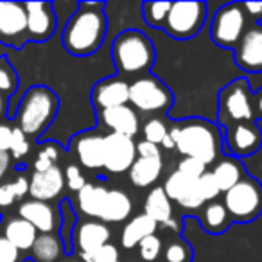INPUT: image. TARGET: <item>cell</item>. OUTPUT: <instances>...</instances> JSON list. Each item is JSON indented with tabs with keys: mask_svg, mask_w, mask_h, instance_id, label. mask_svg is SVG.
Listing matches in <instances>:
<instances>
[{
	"mask_svg": "<svg viewBox=\"0 0 262 262\" xmlns=\"http://www.w3.org/2000/svg\"><path fill=\"white\" fill-rule=\"evenodd\" d=\"M104 2H79L61 34V43L72 56H90L101 49L106 38L108 20Z\"/></svg>",
	"mask_w": 262,
	"mask_h": 262,
	"instance_id": "6da1fadb",
	"label": "cell"
},
{
	"mask_svg": "<svg viewBox=\"0 0 262 262\" xmlns=\"http://www.w3.org/2000/svg\"><path fill=\"white\" fill-rule=\"evenodd\" d=\"M174 149L185 158H194L201 164H215L221 153V133L214 122L203 119H189L169 129Z\"/></svg>",
	"mask_w": 262,
	"mask_h": 262,
	"instance_id": "7a4b0ae2",
	"label": "cell"
},
{
	"mask_svg": "<svg viewBox=\"0 0 262 262\" xmlns=\"http://www.w3.org/2000/svg\"><path fill=\"white\" fill-rule=\"evenodd\" d=\"M112 58L117 72L126 76H139L153 69L157 52L149 36L137 29H126L112 43Z\"/></svg>",
	"mask_w": 262,
	"mask_h": 262,
	"instance_id": "3957f363",
	"label": "cell"
},
{
	"mask_svg": "<svg viewBox=\"0 0 262 262\" xmlns=\"http://www.w3.org/2000/svg\"><path fill=\"white\" fill-rule=\"evenodd\" d=\"M59 108V99L49 86H31L24 94L22 101L16 110V122L18 129L26 137H40L52 124Z\"/></svg>",
	"mask_w": 262,
	"mask_h": 262,
	"instance_id": "277c9868",
	"label": "cell"
},
{
	"mask_svg": "<svg viewBox=\"0 0 262 262\" xmlns=\"http://www.w3.org/2000/svg\"><path fill=\"white\" fill-rule=\"evenodd\" d=\"M217 117L219 124L225 127L237 122L255 120L253 94L250 83L244 77L233 79L217 95Z\"/></svg>",
	"mask_w": 262,
	"mask_h": 262,
	"instance_id": "5b68a950",
	"label": "cell"
},
{
	"mask_svg": "<svg viewBox=\"0 0 262 262\" xmlns=\"http://www.w3.org/2000/svg\"><path fill=\"white\" fill-rule=\"evenodd\" d=\"M230 219L237 223H250L262 212V185L258 180L244 176L237 185L225 192L223 200Z\"/></svg>",
	"mask_w": 262,
	"mask_h": 262,
	"instance_id": "8992f818",
	"label": "cell"
},
{
	"mask_svg": "<svg viewBox=\"0 0 262 262\" xmlns=\"http://www.w3.org/2000/svg\"><path fill=\"white\" fill-rule=\"evenodd\" d=\"M172 92L153 74H144L129 83V102L146 113H165L171 108Z\"/></svg>",
	"mask_w": 262,
	"mask_h": 262,
	"instance_id": "52a82bcc",
	"label": "cell"
},
{
	"mask_svg": "<svg viewBox=\"0 0 262 262\" xmlns=\"http://www.w3.org/2000/svg\"><path fill=\"white\" fill-rule=\"evenodd\" d=\"M248 29V18L241 2L226 4L215 11L210 24V36L217 47L235 49Z\"/></svg>",
	"mask_w": 262,
	"mask_h": 262,
	"instance_id": "ba28073f",
	"label": "cell"
},
{
	"mask_svg": "<svg viewBox=\"0 0 262 262\" xmlns=\"http://www.w3.org/2000/svg\"><path fill=\"white\" fill-rule=\"evenodd\" d=\"M208 6L200 0L194 2H172L171 11L164 24V31L176 40H189L201 31L207 18Z\"/></svg>",
	"mask_w": 262,
	"mask_h": 262,
	"instance_id": "9c48e42d",
	"label": "cell"
},
{
	"mask_svg": "<svg viewBox=\"0 0 262 262\" xmlns=\"http://www.w3.org/2000/svg\"><path fill=\"white\" fill-rule=\"evenodd\" d=\"M27 41V13L20 2H0V43L22 47Z\"/></svg>",
	"mask_w": 262,
	"mask_h": 262,
	"instance_id": "30bf717a",
	"label": "cell"
},
{
	"mask_svg": "<svg viewBox=\"0 0 262 262\" xmlns=\"http://www.w3.org/2000/svg\"><path fill=\"white\" fill-rule=\"evenodd\" d=\"M233 61L248 74H262V24H250L237 47Z\"/></svg>",
	"mask_w": 262,
	"mask_h": 262,
	"instance_id": "8fae6325",
	"label": "cell"
},
{
	"mask_svg": "<svg viewBox=\"0 0 262 262\" xmlns=\"http://www.w3.org/2000/svg\"><path fill=\"white\" fill-rule=\"evenodd\" d=\"M225 144L232 157H248L257 153L262 146V131L255 120L232 124L225 127Z\"/></svg>",
	"mask_w": 262,
	"mask_h": 262,
	"instance_id": "7c38bea8",
	"label": "cell"
},
{
	"mask_svg": "<svg viewBox=\"0 0 262 262\" xmlns=\"http://www.w3.org/2000/svg\"><path fill=\"white\" fill-rule=\"evenodd\" d=\"M137 157L133 139L119 133L104 137V169L110 172H127Z\"/></svg>",
	"mask_w": 262,
	"mask_h": 262,
	"instance_id": "4fadbf2b",
	"label": "cell"
},
{
	"mask_svg": "<svg viewBox=\"0 0 262 262\" xmlns=\"http://www.w3.org/2000/svg\"><path fill=\"white\" fill-rule=\"evenodd\" d=\"M27 13V40L45 41L56 31L54 4L51 2H26Z\"/></svg>",
	"mask_w": 262,
	"mask_h": 262,
	"instance_id": "5bb4252c",
	"label": "cell"
},
{
	"mask_svg": "<svg viewBox=\"0 0 262 262\" xmlns=\"http://www.w3.org/2000/svg\"><path fill=\"white\" fill-rule=\"evenodd\" d=\"M112 232L101 221H83L76 225L72 233V243L76 250H79V255H90L94 257L104 244L110 243Z\"/></svg>",
	"mask_w": 262,
	"mask_h": 262,
	"instance_id": "9a60e30c",
	"label": "cell"
},
{
	"mask_svg": "<svg viewBox=\"0 0 262 262\" xmlns=\"http://www.w3.org/2000/svg\"><path fill=\"white\" fill-rule=\"evenodd\" d=\"M94 106L101 112L117 106H124L129 102V83L120 77H108L99 81L92 90Z\"/></svg>",
	"mask_w": 262,
	"mask_h": 262,
	"instance_id": "2e32d148",
	"label": "cell"
},
{
	"mask_svg": "<svg viewBox=\"0 0 262 262\" xmlns=\"http://www.w3.org/2000/svg\"><path fill=\"white\" fill-rule=\"evenodd\" d=\"M162 189L167 194L169 200L178 201L180 207H183V208L196 210V208L205 205L203 198H201L200 190H198L196 182L189 180L187 176H183L182 172H178V171L169 174V178L165 180V185L162 187Z\"/></svg>",
	"mask_w": 262,
	"mask_h": 262,
	"instance_id": "e0dca14e",
	"label": "cell"
},
{
	"mask_svg": "<svg viewBox=\"0 0 262 262\" xmlns=\"http://www.w3.org/2000/svg\"><path fill=\"white\" fill-rule=\"evenodd\" d=\"M65 187V176L63 171L54 165L45 172H33L29 180V194L36 201H51L63 192Z\"/></svg>",
	"mask_w": 262,
	"mask_h": 262,
	"instance_id": "ac0fdd59",
	"label": "cell"
},
{
	"mask_svg": "<svg viewBox=\"0 0 262 262\" xmlns=\"http://www.w3.org/2000/svg\"><path fill=\"white\" fill-rule=\"evenodd\" d=\"M18 215L24 221L31 223L40 233H52L58 228L59 217L56 210L45 201H24L18 207Z\"/></svg>",
	"mask_w": 262,
	"mask_h": 262,
	"instance_id": "d6986e66",
	"label": "cell"
},
{
	"mask_svg": "<svg viewBox=\"0 0 262 262\" xmlns=\"http://www.w3.org/2000/svg\"><path fill=\"white\" fill-rule=\"evenodd\" d=\"M79 164L86 169L104 167V137L95 133H83L72 140Z\"/></svg>",
	"mask_w": 262,
	"mask_h": 262,
	"instance_id": "ffe728a7",
	"label": "cell"
},
{
	"mask_svg": "<svg viewBox=\"0 0 262 262\" xmlns=\"http://www.w3.org/2000/svg\"><path fill=\"white\" fill-rule=\"evenodd\" d=\"M101 120L106 127L112 129V133L126 135L129 139H133L139 133V117L135 110L127 104L101 112Z\"/></svg>",
	"mask_w": 262,
	"mask_h": 262,
	"instance_id": "44dd1931",
	"label": "cell"
},
{
	"mask_svg": "<svg viewBox=\"0 0 262 262\" xmlns=\"http://www.w3.org/2000/svg\"><path fill=\"white\" fill-rule=\"evenodd\" d=\"M210 174L214 176L219 190L226 192V190H230L233 185H237V183L246 176V172H244V165L241 164L239 158L221 157L214 164V169L210 171Z\"/></svg>",
	"mask_w": 262,
	"mask_h": 262,
	"instance_id": "7402d4cb",
	"label": "cell"
},
{
	"mask_svg": "<svg viewBox=\"0 0 262 262\" xmlns=\"http://www.w3.org/2000/svg\"><path fill=\"white\" fill-rule=\"evenodd\" d=\"M162 169H164V162L162 158H135L133 165L129 167L127 174H129L131 183L135 187H149L160 178Z\"/></svg>",
	"mask_w": 262,
	"mask_h": 262,
	"instance_id": "603a6c76",
	"label": "cell"
},
{
	"mask_svg": "<svg viewBox=\"0 0 262 262\" xmlns=\"http://www.w3.org/2000/svg\"><path fill=\"white\" fill-rule=\"evenodd\" d=\"M4 237L16 246L20 251H27L33 248L34 241L38 237V232L31 223L24 221L22 217H13L6 223L4 226Z\"/></svg>",
	"mask_w": 262,
	"mask_h": 262,
	"instance_id": "cb8c5ba5",
	"label": "cell"
},
{
	"mask_svg": "<svg viewBox=\"0 0 262 262\" xmlns=\"http://www.w3.org/2000/svg\"><path fill=\"white\" fill-rule=\"evenodd\" d=\"M133 210V203H131L129 196L122 190H108V198H106L104 208L101 212V221L102 223H120L126 221L131 215Z\"/></svg>",
	"mask_w": 262,
	"mask_h": 262,
	"instance_id": "d4e9b609",
	"label": "cell"
},
{
	"mask_svg": "<svg viewBox=\"0 0 262 262\" xmlns=\"http://www.w3.org/2000/svg\"><path fill=\"white\" fill-rule=\"evenodd\" d=\"M157 226L158 225L149 215H146V214L135 215L122 230V246L126 248V250L139 246L140 241H144L149 235H155Z\"/></svg>",
	"mask_w": 262,
	"mask_h": 262,
	"instance_id": "484cf974",
	"label": "cell"
},
{
	"mask_svg": "<svg viewBox=\"0 0 262 262\" xmlns=\"http://www.w3.org/2000/svg\"><path fill=\"white\" fill-rule=\"evenodd\" d=\"M106 198H108V189L106 187L95 185V183H86L77 192V205H79V210L84 215L99 219L102 208H104Z\"/></svg>",
	"mask_w": 262,
	"mask_h": 262,
	"instance_id": "4316f807",
	"label": "cell"
},
{
	"mask_svg": "<svg viewBox=\"0 0 262 262\" xmlns=\"http://www.w3.org/2000/svg\"><path fill=\"white\" fill-rule=\"evenodd\" d=\"M144 214L149 215L157 225L158 223L169 225L172 221V203L162 187H155L147 194L146 203H144Z\"/></svg>",
	"mask_w": 262,
	"mask_h": 262,
	"instance_id": "83f0119b",
	"label": "cell"
},
{
	"mask_svg": "<svg viewBox=\"0 0 262 262\" xmlns=\"http://www.w3.org/2000/svg\"><path fill=\"white\" fill-rule=\"evenodd\" d=\"M31 251L36 262H56L63 251V243L54 233H40Z\"/></svg>",
	"mask_w": 262,
	"mask_h": 262,
	"instance_id": "f1b7e54d",
	"label": "cell"
},
{
	"mask_svg": "<svg viewBox=\"0 0 262 262\" xmlns=\"http://www.w3.org/2000/svg\"><path fill=\"white\" fill-rule=\"evenodd\" d=\"M201 221H203V228L207 230V232L223 233L230 226L232 219H230L225 205L219 203V201H210V203L205 207Z\"/></svg>",
	"mask_w": 262,
	"mask_h": 262,
	"instance_id": "f546056e",
	"label": "cell"
},
{
	"mask_svg": "<svg viewBox=\"0 0 262 262\" xmlns=\"http://www.w3.org/2000/svg\"><path fill=\"white\" fill-rule=\"evenodd\" d=\"M172 2H144L142 4V16L144 22L153 29H164V24L171 11Z\"/></svg>",
	"mask_w": 262,
	"mask_h": 262,
	"instance_id": "4dcf8cb0",
	"label": "cell"
},
{
	"mask_svg": "<svg viewBox=\"0 0 262 262\" xmlns=\"http://www.w3.org/2000/svg\"><path fill=\"white\" fill-rule=\"evenodd\" d=\"M59 160V147L54 142H47L40 149L34 160V172H45L51 167H54L56 162Z\"/></svg>",
	"mask_w": 262,
	"mask_h": 262,
	"instance_id": "1f68e13d",
	"label": "cell"
},
{
	"mask_svg": "<svg viewBox=\"0 0 262 262\" xmlns=\"http://www.w3.org/2000/svg\"><path fill=\"white\" fill-rule=\"evenodd\" d=\"M142 133H144V140L146 142H151L155 146L164 142V139L167 137L169 133V127L164 124V120L160 119H149L142 127Z\"/></svg>",
	"mask_w": 262,
	"mask_h": 262,
	"instance_id": "d6a6232c",
	"label": "cell"
},
{
	"mask_svg": "<svg viewBox=\"0 0 262 262\" xmlns=\"http://www.w3.org/2000/svg\"><path fill=\"white\" fill-rule=\"evenodd\" d=\"M59 210H61V235H63V243H65V246H67V253H70V251H72V233H74V230L69 228V221L76 219V215H74L72 207H70L69 200H63L61 201V205H59Z\"/></svg>",
	"mask_w": 262,
	"mask_h": 262,
	"instance_id": "836d02e7",
	"label": "cell"
},
{
	"mask_svg": "<svg viewBox=\"0 0 262 262\" xmlns=\"http://www.w3.org/2000/svg\"><path fill=\"white\" fill-rule=\"evenodd\" d=\"M139 250H140V257L144 258L146 262H155L158 258L162 251V241L160 237L155 233V235L146 237L144 241H140L139 244Z\"/></svg>",
	"mask_w": 262,
	"mask_h": 262,
	"instance_id": "e575fe53",
	"label": "cell"
},
{
	"mask_svg": "<svg viewBox=\"0 0 262 262\" xmlns=\"http://www.w3.org/2000/svg\"><path fill=\"white\" fill-rule=\"evenodd\" d=\"M176 171L182 172L183 176H187L192 182H198L207 172V165L201 164L200 160H194V158H183V160H180Z\"/></svg>",
	"mask_w": 262,
	"mask_h": 262,
	"instance_id": "d590c367",
	"label": "cell"
},
{
	"mask_svg": "<svg viewBox=\"0 0 262 262\" xmlns=\"http://www.w3.org/2000/svg\"><path fill=\"white\" fill-rule=\"evenodd\" d=\"M29 153V140L22 133V129L13 127V137H11V146H9V157L20 160Z\"/></svg>",
	"mask_w": 262,
	"mask_h": 262,
	"instance_id": "8d00e7d4",
	"label": "cell"
},
{
	"mask_svg": "<svg viewBox=\"0 0 262 262\" xmlns=\"http://www.w3.org/2000/svg\"><path fill=\"white\" fill-rule=\"evenodd\" d=\"M196 185H198V190H200L201 198H203V201H214L215 198L221 194V190H219L217 183H215L214 176L210 174V171L205 172L196 182Z\"/></svg>",
	"mask_w": 262,
	"mask_h": 262,
	"instance_id": "74e56055",
	"label": "cell"
},
{
	"mask_svg": "<svg viewBox=\"0 0 262 262\" xmlns=\"http://www.w3.org/2000/svg\"><path fill=\"white\" fill-rule=\"evenodd\" d=\"M165 260L167 262H189L190 260V250L185 243L174 241L165 250Z\"/></svg>",
	"mask_w": 262,
	"mask_h": 262,
	"instance_id": "f35d334b",
	"label": "cell"
},
{
	"mask_svg": "<svg viewBox=\"0 0 262 262\" xmlns=\"http://www.w3.org/2000/svg\"><path fill=\"white\" fill-rule=\"evenodd\" d=\"M16 76L15 70L8 65V63H0V94H11L16 90Z\"/></svg>",
	"mask_w": 262,
	"mask_h": 262,
	"instance_id": "ab89813d",
	"label": "cell"
},
{
	"mask_svg": "<svg viewBox=\"0 0 262 262\" xmlns=\"http://www.w3.org/2000/svg\"><path fill=\"white\" fill-rule=\"evenodd\" d=\"M63 176H65L67 187H69L70 190H74V192H79V190L83 189L84 185H86V180H84L81 169L77 167V165H74V164H70L69 167L65 169Z\"/></svg>",
	"mask_w": 262,
	"mask_h": 262,
	"instance_id": "60d3db41",
	"label": "cell"
},
{
	"mask_svg": "<svg viewBox=\"0 0 262 262\" xmlns=\"http://www.w3.org/2000/svg\"><path fill=\"white\" fill-rule=\"evenodd\" d=\"M0 262H24L22 251L13 246L4 235H0Z\"/></svg>",
	"mask_w": 262,
	"mask_h": 262,
	"instance_id": "b9f144b4",
	"label": "cell"
},
{
	"mask_svg": "<svg viewBox=\"0 0 262 262\" xmlns=\"http://www.w3.org/2000/svg\"><path fill=\"white\" fill-rule=\"evenodd\" d=\"M243 9L246 13L248 22L251 24H260L262 20V2H255V0H246V2H241Z\"/></svg>",
	"mask_w": 262,
	"mask_h": 262,
	"instance_id": "7bdbcfd3",
	"label": "cell"
},
{
	"mask_svg": "<svg viewBox=\"0 0 262 262\" xmlns=\"http://www.w3.org/2000/svg\"><path fill=\"white\" fill-rule=\"evenodd\" d=\"M94 262H119V250L113 244H104L94 255Z\"/></svg>",
	"mask_w": 262,
	"mask_h": 262,
	"instance_id": "ee69618b",
	"label": "cell"
},
{
	"mask_svg": "<svg viewBox=\"0 0 262 262\" xmlns=\"http://www.w3.org/2000/svg\"><path fill=\"white\" fill-rule=\"evenodd\" d=\"M137 155H139L140 158H162L160 147L151 142H146V140H140V142L137 144Z\"/></svg>",
	"mask_w": 262,
	"mask_h": 262,
	"instance_id": "f6af8a7d",
	"label": "cell"
},
{
	"mask_svg": "<svg viewBox=\"0 0 262 262\" xmlns=\"http://www.w3.org/2000/svg\"><path fill=\"white\" fill-rule=\"evenodd\" d=\"M15 201H16V194H15V187H13V182L0 185V208L11 207Z\"/></svg>",
	"mask_w": 262,
	"mask_h": 262,
	"instance_id": "bcb514c9",
	"label": "cell"
},
{
	"mask_svg": "<svg viewBox=\"0 0 262 262\" xmlns=\"http://www.w3.org/2000/svg\"><path fill=\"white\" fill-rule=\"evenodd\" d=\"M11 137H13V127L0 124V151L9 153V146H11Z\"/></svg>",
	"mask_w": 262,
	"mask_h": 262,
	"instance_id": "7dc6e473",
	"label": "cell"
},
{
	"mask_svg": "<svg viewBox=\"0 0 262 262\" xmlns=\"http://www.w3.org/2000/svg\"><path fill=\"white\" fill-rule=\"evenodd\" d=\"M13 187H15L16 200H20V198H24L29 192V182H27L26 176H16V180L13 182Z\"/></svg>",
	"mask_w": 262,
	"mask_h": 262,
	"instance_id": "c3c4849f",
	"label": "cell"
},
{
	"mask_svg": "<svg viewBox=\"0 0 262 262\" xmlns=\"http://www.w3.org/2000/svg\"><path fill=\"white\" fill-rule=\"evenodd\" d=\"M253 113L255 119L262 120V88H258L253 94Z\"/></svg>",
	"mask_w": 262,
	"mask_h": 262,
	"instance_id": "681fc988",
	"label": "cell"
},
{
	"mask_svg": "<svg viewBox=\"0 0 262 262\" xmlns=\"http://www.w3.org/2000/svg\"><path fill=\"white\" fill-rule=\"evenodd\" d=\"M9 165H11V157H9V153L0 151V180L4 178V174L8 172Z\"/></svg>",
	"mask_w": 262,
	"mask_h": 262,
	"instance_id": "f907efd6",
	"label": "cell"
},
{
	"mask_svg": "<svg viewBox=\"0 0 262 262\" xmlns=\"http://www.w3.org/2000/svg\"><path fill=\"white\" fill-rule=\"evenodd\" d=\"M162 146L165 147V149H174V142H172V139H171V135L167 133V137L164 139V142H162Z\"/></svg>",
	"mask_w": 262,
	"mask_h": 262,
	"instance_id": "816d5d0a",
	"label": "cell"
},
{
	"mask_svg": "<svg viewBox=\"0 0 262 262\" xmlns=\"http://www.w3.org/2000/svg\"><path fill=\"white\" fill-rule=\"evenodd\" d=\"M6 110V101H4V95L0 94V117H2V113H4Z\"/></svg>",
	"mask_w": 262,
	"mask_h": 262,
	"instance_id": "f5cc1de1",
	"label": "cell"
},
{
	"mask_svg": "<svg viewBox=\"0 0 262 262\" xmlns=\"http://www.w3.org/2000/svg\"><path fill=\"white\" fill-rule=\"evenodd\" d=\"M63 262H79V260H74V258H69V260H63Z\"/></svg>",
	"mask_w": 262,
	"mask_h": 262,
	"instance_id": "db71d44e",
	"label": "cell"
}]
</instances>
